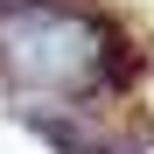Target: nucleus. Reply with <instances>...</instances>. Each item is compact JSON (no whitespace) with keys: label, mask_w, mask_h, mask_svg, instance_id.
Returning a JSON list of instances; mask_svg holds the SVG:
<instances>
[{"label":"nucleus","mask_w":154,"mask_h":154,"mask_svg":"<svg viewBox=\"0 0 154 154\" xmlns=\"http://www.w3.org/2000/svg\"><path fill=\"white\" fill-rule=\"evenodd\" d=\"M140 70V49L112 35L91 7L70 0H0V77L21 98H63L84 105L98 91H119Z\"/></svg>","instance_id":"f257e3e1"}]
</instances>
